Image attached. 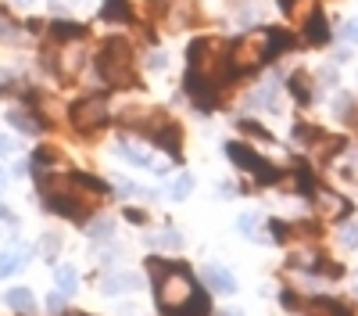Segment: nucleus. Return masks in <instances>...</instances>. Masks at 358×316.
I'll return each instance as SVG.
<instances>
[{
	"label": "nucleus",
	"mask_w": 358,
	"mask_h": 316,
	"mask_svg": "<svg viewBox=\"0 0 358 316\" xmlns=\"http://www.w3.org/2000/svg\"><path fill=\"white\" fill-rule=\"evenodd\" d=\"M18 144H11V137H0V155H15Z\"/></svg>",
	"instance_id": "obj_31"
},
{
	"label": "nucleus",
	"mask_w": 358,
	"mask_h": 316,
	"mask_svg": "<svg viewBox=\"0 0 358 316\" xmlns=\"http://www.w3.org/2000/svg\"><path fill=\"white\" fill-rule=\"evenodd\" d=\"M69 119H72V126L79 130V133H94V130H101L104 123H108V101L104 97H83L79 104H72V111H69Z\"/></svg>",
	"instance_id": "obj_5"
},
{
	"label": "nucleus",
	"mask_w": 358,
	"mask_h": 316,
	"mask_svg": "<svg viewBox=\"0 0 358 316\" xmlns=\"http://www.w3.org/2000/svg\"><path fill=\"white\" fill-rule=\"evenodd\" d=\"M262 62H268V29H262V33H248V36H241L229 47V69H233V76L251 72Z\"/></svg>",
	"instance_id": "obj_3"
},
{
	"label": "nucleus",
	"mask_w": 358,
	"mask_h": 316,
	"mask_svg": "<svg viewBox=\"0 0 358 316\" xmlns=\"http://www.w3.org/2000/svg\"><path fill=\"white\" fill-rule=\"evenodd\" d=\"M108 22H129L133 11H129V0H104V11H101Z\"/></svg>",
	"instance_id": "obj_13"
},
{
	"label": "nucleus",
	"mask_w": 358,
	"mask_h": 316,
	"mask_svg": "<svg viewBox=\"0 0 358 316\" xmlns=\"http://www.w3.org/2000/svg\"><path fill=\"white\" fill-rule=\"evenodd\" d=\"M158 245H165V248H179V245H183V238H179L176 230H165V234H158Z\"/></svg>",
	"instance_id": "obj_25"
},
{
	"label": "nucleus",
	"mask_w": 358,
	"mask_h": 316,
	"mask_svg": "<svg viewBox=\"0 0 358 316\" xmlns=\"http://www.w3.org/2000/svg\"><path fill=\"white\" fill-rule=\"evenodd\" d=\"M268 230H273L276 241H287V238H290V226H287L283 219H273V223H268Z\"/></svg>",
	"instance_id": "obj_24"
},
{
	"label": "nucleus",
	"mask_w": 358,
	"mask_h": 316,
	"mask_svg": "<svg viewBox=\"0 0 358 316\" xmlns=\"http://www.w3.org/2000/svg\"><path fill=\"white\" fill-rule=\"evenodd\" d=\"M47 305H50V309H62V305H65V298H62V295H50V298H47Z\"/></svg>",
	"instance_id": "obj_33"
},
{
	"label": "nucleus",
	"mask_w": 358,
	"mask_h": 316,
	"mask_svg": "<svg viewBox=\"0 0 358 316\" xmlns=\"http://www.w3.org/2000/svg\"><path fill=\"white\" fill-rule=\"evenodd\" d=\"M287 47H294V36L287 33V29H268V57H276Z\"/></svg>",
	"instance_id": "obj_16"
},
{
	"label": "nucleus",
	"mask_w": 358,
	"mask_h": 316,
	"mask_svg": "<svg viewBox=\"0 0 358 316\" xmlns=\"http://www.w3.org/2000/svg\"><path fill=\"white\" fill-rule=\"evenodd\" d=\"M151 273H155V280H158V305H162L169 316H176L179 309H183V305L194 298V291H197V284H194L190 270L179 266V263L151 259Z\"/></svg>",
	"instance_id": "obj_1"
},
{
	"label": "nucleus",
	"mask_w": 358,
	"mask_h": 316,
	"mask_svg": "<svg viewBox=\"0 0 358 316\" xmlns=\"http://www.w3.org/2000/svg\"><path fill=\"white\" fill-rule=\"evenodd\" d=\"M226 155L241 165V169H248L258 184H280V180H283V172H280L273 162H265L258 151H251L248 144H226Z\"/></svg>",
	"instance_id": "obj_4"
},
{
	"label": "nucleus",
	"mask_w": 358,
	"mask_h": 316,
	"mask_svg": "<svg viewBox=\"0 0 358 316\" xmlns=\"http://www.w3.org/2000/svg\"><path fill=\"white\" fill-rule=\"evenodd\" d=\"M241 130H244V133H251V137H262V140H268V133H265L258 123H248V119H244V123H241Z\"/></svg>",
	"instance_id": "obj_28"
},
{
	"label": "nucleus",
	"mask_w": 358,
	"mask_h": 316,
	"mask_svg": "<svg viewBox=\"0 0 358 316\" xmlns=\"http://www.w3.org/2000/svg\"><path fill=\"white\" fill-rule=\"evenodd\" d=\"M118 155H122L126 162H133V165H155V158L143 148H133V144H118Z\"/></svg>",
	"instance_id": "obj_19"
},
{
	"label": "nucleus",
	"mask_w": 358,
	"mask_h": 316,
	"mask_svg": "<svg viewBox=\"0 0 358 316\" xmlns=\"http://www.w3.org/2000/svg\"><path fill=\"white\" fill-rule=\"evenodd\" d=\"M25 266V252L15 248V252H0V277H11L15 270Z\"/></svg>",
	"instance_id": "obj_15"
},
{
	"label": "nucleus",
	"mask_w": 358,
	"mask_h": 316,
	"mask_svg": "<svg viewBox=\"0 0 358 316\" xmlns=\"http://www.w3.org/2000/svg\"><path fill=\"white\" fill-rule=\"evenodd\" d=\"M4 216H8V212H4V205H0V219H4Z\"/></svg>",
	"instance_id": "obj_37"
},
{
	"label": "nucleus",
	"mask_w": 358,
	"mask_h": 316,
	"mask_svg": "<svg viewBox=\"0 0 358 316\" xmlns=\"http://www.w3.org/2000/svg\"><path fill=\"white\" fill-rule=\"evenodd\" d=\"M97 72L108 86L115 90H133L136 86V72H133V47L126 40H108L97 54Z\"/></svg>",
	"instance_id": "obj_2"
},
{
	"label": "nucleus",
	"mask_w": 358,
	"mask_h": 316,
	"mask_svg": "<svg viewBox=\"0 0 358 316\" xmlns=\"http://www.w3.org/2000/svg\"><path fill=\"white\" fill-rule=\"evenodd\" d=\"M341 241H344V248H355V245H358V226H344Z\"/></svg>",
	"instance_id": "obj_26"
},
{
	"label": "nucleus",
	"mask_w": 358,
	"mask_h": 316,
	"mask_svg": "<svg viewBox=\"0 0 358 316\" xmlns=\"http://www.w3.org/2000/svg\"><path fill=\"white\" fill-rule=\"evenodd\" d=\"M344 40H351V43H358V18H351V22L344 25Z\"/></svg>",
	"instance_id": "obj_30"
},
{
	"label": "nucleus",
	"mask_w": 358,
	"mask_h": 316,
	"mask_svg": "<svg viewBox=\"0 0 358 316\" xmlns=\"http://www.w3.org/2000/svg\"><path fill=\"white\" fill-rule=\"evenodd\" d=\"M208 309H212V302H208V295H204L201 287H197V291H194V298H190L183 309H179L176 316H208Z\"/></svg>",
	"instance_id": "obj_14"
},
{
	"label": "nucleus",
	"mask_w": 358,
	"mask_h": 316,
	"mask_svg": "<svg viewBox=\"0 0 358 316\" xmlns=\"http://www.w3.org/2000/svg\"><path fill=\"white\" fill-rule=\"evenodd\" d=\"M305 36H308V43H315V47L330 43V29H326V18H322V11H319V8L305 18Z\"/></svg>",
	"instance_id": "obj_9"
},
{
	"label": "nucleus",
	"mask_w": 358,
	"mask_h": 316,
	"mask_svg": "<svg viewBox=\"0 0 358 316\" xmlns=\"http://www.w3.org/2000/svg\"><path fill=\"white\" fill-rule=\"evenodd\" d=\"M190 191H194V180L183 172V177H176V184H172V191H169V194H172V201H187V194H190Z\"/></svg>",
	"instance_id": "obj_22"
},
{
	"label": "nucleus",
	"mask_w": 358,
	"mask_h": 316,
	"mask_svg": "<svg viewBox=\"0 0 358 316\" xmlns=\"http://www.w3.org/2000/svg\"><path fill=\"white\" fill-rule=\"evenodd\" d=\"M108 234H111V223H108V219L94 223V230H90V238H108Z\"/></svg>",
	"instance_id": "obj_29"
},
{
	"label": "nucleus",
	"mask_w": 358,
	"mask_h": 316,
	"mask_svg": "<svg viewBox=\"0 0 358 316\" xmlns=\"http://www.w3.org/2000/svg\"><path fill=\"white\" fill-rule=\"evenodd\" d=\"M126 219H129V223H143L147 216H143L140 209H126Z\"/></svg>",
	"instance_id": "obj_32"
},
{
	"label": "nucleus",
	"mask_w": 358,
	"mask_h": 316,
	"mask_svg": "<svg viewBox=\"0 0 358 316\" xmlns=\"http://www.w3.org/2000/svg\"><path fill=\"white\" fill-rule=\"evenodd\" d=\"M15 4H33V0H15Z\"/></svg>",
	"instance_id": "obj_36"
},
{
	"label": "nucleus",
	"mask_w": 358,
	"mask_h": 316,
	"mask_svg": "<svg viewBox=\"0 0 358 316\" xmlns=\"http://www.w3.org/2000/svg\"><path fill=\"white\" fill-rule=\"evenodd\" d=\"M222 316H241V312H236V309H229V312H222Z\"/></svg>",
	"instance_id": "obj_35"
},
{
	"label": "nucleus",
	"mask_w": 358,
	"mask_h": 316,
	"mask_svg": "<svg viewBox=\"0 0 358 316\" xmlns=\"http://www.w3.org/2000/svg\"><path fill=\"white\" fill-rule=\"evenodd\" d=\"M69 316H83V312H69Z\"/></svg>",
	"instance_id": "obj_39"
},
{
	"label": "nucleus",
	"mask_w": 358,
	"mask_h": 316,
	"mask_svg": "<svg viewBox=\"0 0 358 316\" xmlns=\"http://www.w3.org/2000/svg\"><path fill=\"white\" fill-rule=\"evenodd\" d=\"M4 302H8L15 312H33V309H36V298H33V291H29V287H11V291L4 295Z\"/></svg>",
	"instance_id": "obj_10"
},
{
	"label": "nucleus",
	"mask_w": 358,
	"mask_h": 316,
	"mask_svg": "<svg viewBox=\"0 0 358 316\" xmlns=\"http://www.w3.org/2000/svg\"><path fill=\"white\" fill-rule=\"evenodd\" d=\"M0 187H4V172H0Z\"/></svg>",
	"instance_id": "obj_38"
},
{
	"label": "nucleus",
	"mask_w": 358,
	"mask_h": 316,
	"mask_svg": "<svg viewBox=\"0 0 358 316\" xmlns=\"http://www.w3.org/2000/svg\"><path fill=\"white\" fill-rule=\"evenodd\" d=\"M69 191H79L83 201H90V205H94V201L104 198L108 187H104L97 177H90V172H72V177H69Z\"/></svg>",
	"instance_id": "obj_7"
},
{
	"label": "nucleus",
	"mask_w": 358,
	"mask_h": 316,
	"mask_svg": "<svg viewBox=\"0 0 358 316\" xmlns=\"http://www.w3.org/2000/svg\"><path fill=\"white\" fill-rule=\"evenodd\" d=\"M204 284L208 287H215V291H222V295H233L236 291V277L229 273V270H222V266H204Z\"/></svg>",
	"instance_id": "obj_8"
},
{
	"label": "nucleus",
	"mask_w": 358,
	"mask_h": 316,
	"mask_svg": "<svg viewBox=\"0 0 358 316\" xmlns=\"http://www.w3.org/2000/svg\"><path fill=\"white\" fill-rule=\"evenodd\" d=\"M76 284H79V273H76L72 266H57V291H62V295H72Z\"/></svg>",
	"instance_id": "obj_20"
},
{
	"label": "nucleus",
	"mask_w": 358,
	"mask_h": 316,
	"mask_svg": "<svg viewBox=\"0 0 358 316\" xmlns=\"http://www.w3.org/2000/svg\"><path fill=\"white\" fill-rule=\"evenodd\" d=\"M151 69H165V54H155L151 57Z\"/></svg>",
	"instance_id": "obj_34"
},
{
	"label": "nucleus",
	"mask_w": 358,
	"mask_h": 316,
	"mask_svg": "<svg viewBox=\"0 0 358 316\" xmlns=\"http://www.w3.org/2000/svg\"><path fill=\"white\" fill-rule=\"evenodd\" d=\"M8 123H11L15 130H22V133H36V130H40V123L33 119V111H25V108H11V111H8Z\"/></svg>",
	"instance_id": "obj_12"
},
{
	"label": "nucleus",
	"mask_w": 358,
	"mask_h": 316,
	"mask_svg": "<svg viewBox=\"0 0 358 316\" xmlns=\"http://www.w3.org/2000/svg\"><path fill=\"white\" fill-rule=\"evenodd\" d=\"M11 40H15V25L0 18V43H11Z\"/></svg>",
	"instance_id": "obj_27"
},
{
	"label": "nucleus",
	"mask_w": 358,
	"mask_h": 316,
	"mask_svg": "<svg viewBox=\"0 0 358 316\" xmlns=\"http://www.w3.org/2000/svg\"><path fill=\"white\" fill-rule=\"evenodd\" d=\"M133 287H136V277H133V273H115V277L104 280V291H108V295H115V291H133Z\"/></svg>",
	"instance_id": "obj_18"
},
{
	"label": "nucleus",
	"mask_w": 358,
	"mask_h": 316,
	"mask_svg": "<svg viewBox=\"0 0 358 316\" xmlns=\"http://www.w3.org/2000/svg\"><path fill=\"white\" fill-rule=\"evenodd\" d=\"M308 316H351L348 305L334 302V298H312L308 302Z\"/></svg>",
	"instance_id": "obj_11"
},
{
	"label": "nucleus",
	"mask_w": 358,
	"mask_h": 316,
	"mask_svg": "<svg viewBox=\"0 0 358 316\" xmlns=\"http://www.w3.org/2000/svg\"><path fill=\"white\" fill-rule=\"evenodd\" d=\"M47 209L57 212V216H65V219H86V205H83V198L76 194H50L47 198Z\"/></svg>",
	"instance_id": "obj_6"
},
{
	"label": "nucleus",
	"mask_w": 358,
	"mask_h": 316,
	"mask_svg": "<svg viewBox=\"0 0 358 316\" xmlns=\"http://www.w3.org/2000/svg\"><path fill=\"white\" fill-rule=\"evenodd\" d=\"M50 33H54L57 40H79V36H83V25H79V22H54Z\"/></svg>",
	"instance_id": "obj_21"
},
{
	"label": "nucleus",
	"mask_w": 358,
	"mask_h": 316,
	"mask_svg": "<svg viewBox=\"0 0 358 316\" xmlns=\"http://www.w3.org/2000/svg\"><path fill=\"white\" fill-rule=\"evenodd\" d=\"M290 94L301 101V104H308L312 101V90H308V72H294L290 76Z\"/></svg>",
	"instance_id": "obj_17"
},
{
	"label": "nucleus",
	"mask_w": 358,
	"mask_h": 316,
	"mask_svg": "<svg viewBox=\"0 0 358 316\" xmlns=\"http://www.w3.org/2000/svg\"><path fill=\"white\" fill-rule=\"evenodd\" d=\"M236 226H241V234L251 238V234H255V226H258V216H255V212H244L241 219H236Z\"/></svg>",
	"instance_id": "obj_23"
}]
</instances>
